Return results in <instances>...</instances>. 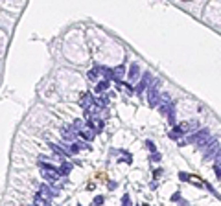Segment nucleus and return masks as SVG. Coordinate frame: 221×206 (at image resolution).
<instances>
[{"label": "nucleus", "mask_w": 221, "mask_h": 206, "mask_svg": "<svg viewBox=\"0 0 221 206\" xmlns=\"http://www.w3.org/2000/svg\"><path fill=\"white\" fill-rule=\"evenodd\" d=\"M41 173L48 182H57V178H59V171H55V169L48 168V166H44V164H41Z\"/></svg>", "instance_id": "nucleus-1"}, {"label": "nucleus", "mask_w": 221, "mask_h": 206, "mask_svg": "<svg viewBox=\"0 0 221 206\" xmlns=\"http://www.w3.org/2000/svg\"><path fill=\"white\" fill-rule=\"evenodd\" d=\"M147 90H149V103L153 105V107H155V105H158V90H157V87L151 85Z\"/></svg>", "instance_id": "nucleus-2"}, {"label": "nucleus", "mask_w": 221, "mask_h": 206, "mask_svg": "<svg viewBox=\"0 0 221 206\" xmlns=\"http://www.w3.org/2000/svg\"><path fill=\"white\" fill-rule=\"evenodd\" d=\"M39 190H41V195L44 197V201H46V203H50V197L53 195V192H52V190L48 188V186H41V188H39Z\"/></svg>", "instance_id": "nucleus-3"}, {"label": "nucleus", "mask_w": 221, "mask_h": 206, "mask_svg": "<svg viewBox=\"0 0 221 206\" xmlns=\"http://www.w3.org/2000/svg\"><path fill=\"white\" fill-rule=\"evenodd\" d=\"M79 134H81V136H83L85 140H87V142H90V140H92V138H94V133H92V131H90V129H83V131H81V133H79Z\"/></svg>", "instance_id": "nucleus-4"}, {"label": "nucleus", "mask_w": 221, "mask_h": 206, "mask_svg": "<svg viewBox=\"0 0 221 206\" xmlns=\"http://www.w3.org/2000/svg\"><path fill=\"white\" fill-rule=\"evenodd\" d=\"M147 79H149V74H146L144 79H142V83H138L135 90H137V92H142V90H144V88H146V83H147Z\"/></svg>", "instance_id": "nucleus-5"}, {"label": "nucleus", "mask_w": 221, "mask_h": 206, "mask_svg": "<svg viewBox=\"0 0 221 206\" xmlns=\"http://www.w3.org/2000/svg\"><path fill=\"white\" fill-rule=\"evenodd\" d=\"M70 169H72V164H70V162H65V164L61 166L59 173H61V175H68V173H70Z\"/></svg>", "instance_id": "nucleus-6"}, {"label": "nucleus", "mask_w": 221, "mask_h": 206, "mask_svg": "<svg viewBox=\"0 0 221 206\" xmlns=\"http://www.w3.org/2000/svg\"><path fill=\"white\" fill-rule=\"evenodd\" d=\"M88 105H92V98L87 94V96H83V99H81V107H83L85 111H87V109H88Z\"/></svg>", "instance_id": "nucleus-7"}, {"label": "nucleus", "mask_w": 221, "mask_h": 206, "mask_svg": "<svg viewBox=\"0 0 221 206\" xmlns=\"http://www.w3.org/2000/svg\"><path fill=\"white\" fill-rule=\"evenodd\" d=\"M137 74H138V64H133V66H131V70H129V79L135 81V79L138 77Z\"/></svg>", "instance_id": "nucleus-8"}, {"label": "nucleus", "mask_w": 221, "mask_h": 206, "mask_svg": "<svg viewBox=\"0 0 221 206\" xmlns=\"http://www.w3.org/2000/svg\"><path fill=\"white\" fill-rule=\"evenodd\" d=\"M181 134H183V129H181V127H175V129L172 131V134H170V136H172V138H179Z\"/></svg>", "instance_id": "nucleus-9"}, {"label": "nucleus", "mask_w": 221, "mask_h": 206, "mask_svg": "<svg viewBox=\"0 0 221 206\" xmlns=\"http://www.w3.org/2000/svg\"><path fill=\"white\" fill-rule=\"evenodd\" d=\"M98 74H100V70H98V68L92 70V72L88 74V79H90V81H96V79H98Z\"/></svg>", "instance_id": "nucleus-10"}, {"label": "nucleus", "mask_w": 221, "mask_h": 206, "mask_svg": "<svg viewBox=\"0 0 221 206\" xmlns=\"http://www.w3.org/2000/svg\"><path fill=\"white\" fill-rule=\"evenodd\" d=\"M52 149H53V151H55V153H57V155H61V157H63V155H67V153H65V151H63V149H61V147H59V145H55V143H52Z\"/></svg>", "instance_id": "nucleus-11"}, {"label": "nucleus", "mask_w": 221, "mask_h": 206, "mask_svg": "<svg viewBox=\"0 0 221 206\" xmlns=\"http://www.w3.org/2000/svg\"><path fill=\"white\" fill-rule=\"evenodd\" d=\"M107 88V81H102V83L98 85V92H102V90H105Z\"/></svg>", "instance_id": "nucleus-12"}, {"label": "nucleus", "mask_w": 221, "mask_h": 206, "mask_svg": "<svg viewBox=\"0 0 221 206\" xmlns=\"http://www.w3.org/2000/svg\"><path fill=\"white\" fill-rule=\"evenodd\" d=\"M96 203L102 204V203H103V197H96V199H94V204H96Z\"/></svg>", "instance_id": "nucleus-13"}]
</instances>
